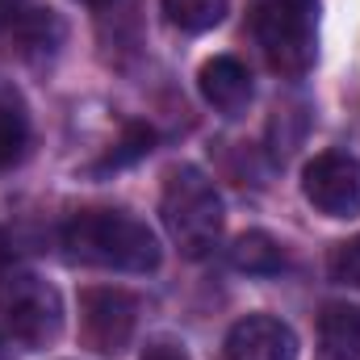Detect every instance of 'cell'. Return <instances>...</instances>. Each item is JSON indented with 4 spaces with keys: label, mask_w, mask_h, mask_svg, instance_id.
Returning a JSON list of instances; mask_svg holds the SVG:
<instances>
[{
    "label": "cell",
    "mask_w": 360,
    "mask_h": 360,
    "mask_svg": "<svg viewBox=\"0 0 360 360\" xmlns=\"http://www.w3.org/2000/svg\"><path fill=\"white\" fill-rule=\"evenodd\" d=\"M63 248L72 260L113 272H155L164 248L155 231L126 210H84L63 226Z\"/></svg>",
    "instance_id": "obj_1"
},
{
    "label": "cell",
    "mask_w": 360,
    "mask_h": 360,
    "mask_svg": "<svg viewBox=\"0 0 360 360\" xmlns=\"http://www.w3.org/2000/svg\"><path fill=\"white\" fill-rule=\"evenodd\" d=\"M160 218H164L168 239L176 243L180 252L188 260H201V256H210L218 248L226 210H222V197H218L214 180L205 176L201 168H193V164H180L164 180Z\"/></svg>",
    "instance_id": "obj_2"
},
{
    "label": "cell",
    "mask_w": 360,
    "mask_h": 360,
    "mask_svg": "<svg viewBox=\"0 0 360 360\" xmlns=\"http://www.w3.org/2000/svg\"><path fill=\"white\" fill-rule=\"evenodd\" d=\"M252 34L272 72L306 76L319 55V0H260Z\"/></svg>",
    "instance_id": "obj_3"
},
{
    "label": "cell",
    "mask_w": 360,
    "mask_h": 360,
    "mask_svg": "<svg viewBox=\"0 0 360 360\" xmlns=\"http://www.w3.org/2000/svg\"><path fill=\"white\" fill-rule=\"evenodd\" d=\"M0 319L13 340L25 348H46L63 331V302L51 281L38 272L13 269L0 276Z\"/></svg>",
    "instance_id": "obj_4"
},
{
    "label": "cell",
    "mask_w": 360,
    "mask_h": 360,
    "mask_svg": "<svg viewBox=\"0 0 360 360\" xmlns=\"http://www.w3.org/2000/svg\"><path fill=\"white\" fill-rule=\"evenodd\" d=\"M139 327V297L113 285H92L80 293V335L92 352L117 356L130 348Z\"/></svg>",
    "instance_id": "obj_5"
},
{
    "label": "cell",
    "mask_w": 360,
    "mask_h": 360,
    "mask_svg": "<svg viewBox=\"0 0 360 360\" xmlns=\"http://www.w3.org/2000/svg\"><path fill=\"white\" fill-rule=\"evenodd\" d=\"M306 201L327 218H356L360 214V160L348 151H323L302 172Z\"/></svg>",
    "instance_id": "obj_6"
},
{
    "label": "cell",
    "mask_w": 360,
    "mask_h": 360,
    "mask_svg": "<svg viewBox=\"0 0 360 360\" xmlns=\"http://www.w3.org/2000/svg\"><path fill=\"white\" fill-rule=\"evenodd\" d=\"M222 360H297V335L272 314H248L226 331Z\"/></svg>",
    "instance_id": "obj_7"
},
{
    "label": "cell",
    "mask_w": 360,
    "mask_h": 360,
    "mask_svg": "<svg viewBox=\"0 0 360 360\" xmlns=\"http://www.w3.org/2000/svg\"><path fill=\"white\" fill-rule=\"evenodd\" d=\"M197 89L205 96V105H214L218 113H243L252 101V72L235 59V55H214L201 63L197 72Z\"/></svg>",
    "instance_id": "obj_8"
},
{
    "label": "cell",
    "mask_w": 360,
    "mask_h": 360,
    "mask_svg": "<svg viewBox=\"0 0 360 360\" xmlns=\"http://www.w3.org/2000/svg\"><path fill=\"white\" fill-rule=\"evenodd\" d=\"M319 360H360V306H348V302L323 306Z\"/></svg>",
    "instance_id": "obj_9"
},
{
    "label": "cell",
    "mask_w": 360,
    "mask_h": 360,
    "mask_svg": "<svg viewBox=\"0 0 360 360\" xmlns=\"http://www.w3.org/2000/svg\"><path fill=\"white\" fill-rule=\"evenodd\" d=\"M25 151H30V109L21 92L8 80H0V168L21 164Z\"/></svg>",
    "instance_id": "obj_10"
},
{
    "label": "cell",
    "mask_w": 360,
    "mask_h": 360,
    "mask_svg": "<svg viewBox=\"0 0 360 360\" xmlns=\"http://www.w3.org/2000/svg\"><path fill=\"white\" fill-rule=\"evenodd\" d=\"M231 264L239 272H256V276H269V272L285 269V252L281 243L264 235V231H248L235 248H231Z\"/></svg>",
    "instance_id": "obj_11"
},
{
    "label": "cell",
    "mask_w": 360,
    "mask_h": 360,
    "mask_svg": "<svg viewBox=\"0 0 360 360\" xmlns=\"http://www.w3.org/2000/svg\"><path fill=\"white\" fill-rule=\"evenodd\" d=\"M164 13L184 34H205V30L226 21L231 0H164Z\"/></svg>",
    "instance_id": "obj_12"
},
{
    "label": "cell",
    "mask_w": 360,
    "mask_h": 360,
    "mask_svg": "<svg viewBox=\"0 0 360 360\" xmlns=\"http://www.w3.org/2000/svg\"><path fill=\"white\" fill-rule=\"evenodd\" d=\"M331 281H340L348 289H360V235L331 252Z\"/></svg>",
    "instance_id": "obj_13"
},
{
    "label": "cell",
    "mask_w": 360,
    "mask_h": 360,
    "mask_svg": "<svg viewBox=\"0 0 360 360\" xmlns=\"http://www.w3.org/2000/svg\"><path fill=\"white\" fill-rule=\"evenodd\" d=\"M151 143H155V134H151L147 126H130V130H126V139L117 143V151H109L105 168H122V164H130V160L147 155V151H151Z\"/></svg>",
    "instance_id": "obj_14"
},
{
    "label": "cell",
    "mask_w": 360,
    "mask_h": 360,
    "mask_svg": "<svg viewBox=\"0 0 360 360\" xmlns=\"http://www.w3.org/2000/svg\"><path fill=\"white\" fill-rule=\"evenodd\" d=\"M143 360H188V352L180 344H168V340H155L143 348Z\"/></svg>",
    "instance_id": "obj_15"
},
{
    "label": "cell",
    "mask_w": 360,
    "mask_h": 360,
    "mask_svg": "<svg viewBox=\"0 0 360 360\" xmlns=\"http://www.w3.org/2000/svg\"><path fill=\"white\" fill-rule=\"evenodd\" d=\"M21 17V0H0V30H8Z\"/></svg>",
    "instance_id": "obj_16"
},
{
    "label": "cell",
    "mask_w": 360,
    "mask_h": 360,
    "mask_svg": "<svg viewBox=\"0 0 360 360\" xmlns=\"http://www.w3.org/2000/svg\"><path fill=\"white\" fill-rule=\"evenodd\" d=\"M76 4H89V8H105V4H113V0H76Z\"/></svg>",
    "instance_id": "obj_17"
}]
</instances>
